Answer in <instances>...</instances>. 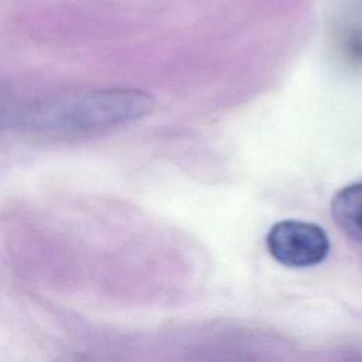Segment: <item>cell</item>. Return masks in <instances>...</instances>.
<instances>
[{"label": "cell", "instance_id": "cell-1", "mask_svg": "<svg viewBox=\"0 0 362 362\" xmlns=\"http://www.w3.org/2000/svg\"><path fill=\"white\" fill-rule=\"evenodd\" d=\"M154 103V98L143 89L107 88L18 106L16 124L42 132L103 130L144 117Z\"/></svg>", "mask_w": 362, "mask_h": 362}, {"label": "cell", "instance_id": "cell-2", "mask_svg": "<svg viewBox=\"0 0 362 362\" xmlns=\"http://www.w3.org/2000/svg\"><path fill=\"white\" fill-rule=\"evenodd\" d=\"M272 257L287 267H311L320 264L329 252L325 230L313 222L284 219L276 222L266 235Z\"/></svg>", "mask_w": 362, "mask_h": 362}, {"label": "cell", "instance_id": "cell-3", "mask_svg": "<svg viewBox=\"0 0 362 362\" xmlns=\"http://www.w3.org/2000/svg\"><path fill=\"white\" fill-rule=\"evenodd\" d=\"M331 215L348 236L362 242V181L348 184L335 192Z\"/></svg>", "mask_w": 362, "mask_h": 362}]
</instances>
